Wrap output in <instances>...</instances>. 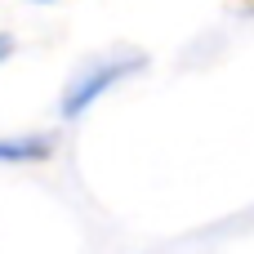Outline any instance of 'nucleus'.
<instances>
[{
  "label": "nucleus",
  "mask_w": 254,
  "mask_h": 254,
  "mask_svg": "<svg viewBox=\"0 0 254 254\" xmlns=\"http://www.w3.org/2000/svg\"><path fill=\"white\" fill-rule=\"evenodd\" d=\"M9 54H13V40H9V36H0V67L9 63Z\"/></svg>",
  "instance_id": "nucleus-3"
},
{
  "label": "nucleus",
  "mask_w": 254,
  "mask_h": 254,
  "mask_svg": "<svg viewBox=\"0 0 254 254\" xmlns=\"http://www.w3.org/2000/svg\"><path fill=\"white\" fill-rule=\"evenodd\" d=\"M54 156V138L49 134H9L0 138V165H36Z\"/></svg>",
  "instance_id": "nucleus-2"
},
{
  "label": "nucleus",
  "mask_w": 254,
  "mask_h": 254,
  "mask_svg": "<svg viewBox=\"0 0 254 254\" xmlns=\"http://www.w3.org/2000/svg\"><path fill=\"white\" fill-rule=\"evenodd\" d=\"M138 67H143V54H134V49H112V54H98V58L80 63V67L67 76L63 94H58V116H63V121H80L94 103H103V98H107L121 80H129Z\"/></svg>",
  "instance_id": "nucleus-1"
},
{
  "label": "nucleus",
  "mask_w": 254,
  "mask_h": 254,
  "mask_svg": "<svg viewBox=\"0 0 254 254\" xmlns=\"http://www.w3.org/2000/svg\"><path fill=\"white\" fill-rule=\"evenodd\" d=\"M31 4H54V0H31Z\"/></svg>",
  "instance_id": "nucleus-4"
}]
</instances>
